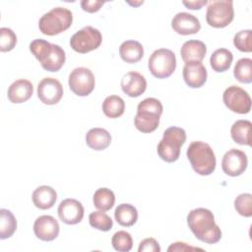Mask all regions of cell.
Segmentation results:
<instances>
[{"mask_svg":"<svg viewBox=\"0 0 252 252\" xmlns=\"http://www.w3.org/2000/svg\"><path fill=\"white\" fill-rule=\"evenodd\" d=\"M94 207L102 212L109 211L115 203V195L108 188L97 189L93 197Z\"/></svg>","mask_w":252,"mask_h":252,"instance_id":"cell-28","label":"cell"},{"mask_svg":"<svg viewBox=\"0 0 252 252\" xmlns=\"http://www.w3.org/2000/svg\"><path fill=\"white\" fill-rule=\"evenodd\" d=\"M115 220L122 226H132L138 220L137 209L127 203L120 204L114 211Z\"/></svg>","mask_w":252,"mask_h":252,"instance_id":"cell-24","label":"cell"},{"mask_svg":"<svg viewBox=\"0 0 252 252\" xmlns=\"http://www.w3.org/2000/svg\"><path fill=\"white\" fill-rule=\"evenodd\" d=\"M86 143L94 151H102L111 143V135L103 128H93L86 134Z\"/></svg>","mask_w":252,"mask_h":252,"instance_id":"cell-21","label":"cell"},{"mask_svg":"<svg viewBox=\"0 0 252 252\" xmlns=\"http://www.w3.org/2000/svg\"><path fill=\"white\" fill-rule=\"evenodd\" d=\"M235 79L243 84H250L252 82V60L250 58L239 59L233 69Z\"/></svg>","mask_w":252,"mask_h":252,"instance_id":"cell-30","label":"cell"},{"mask_svg":"<svg viewBox=\"0 0 252 252\" xmlns=\"http://www.w3.org/2000/svg\"><path fill=\"white\" fill-rule=\"evenodd\" d=\"M33 94V86L29 80L20 79L12 83L8 89V98L13 103H22L31 98Z\"/></svg>","mask_w":252,"mask_h":252,"instance_id":"cell-19","label":"cell"},{"mask_svg":"<svg viewBox=\"0 0 252 252\" xmlns=\"http://www.w3.org/2000/svg\"><path fill=\"white\" fill-rule=\"evenodd\" d=\"M37 96L44 104H56L63 96V87L55 78H44L38 83Z\"/></svg>","mask_w":252,"mask_h":252,"instance_id":"cell-12","label":"cell"},{"mask_svg":"<svg viewBox=\"0 0 252 252\" xmlns=\"http://www.w3.org/2000/svg\"><path fill=\"white\" fill-rule=\"evenodd\" d=\"M52 49V43L47 40L36 38L30 43V51L41 64L49 56Z\"/></svg>","mask_w":252,"mask_h":252,"instance_id":"cell-31","label":"cell"},{"mask_svg":"<svg viewBox=\"0 0 252 252\" xmlns=\"http://www.w3.org/2000/svg\"><path fill=\"white\" fill-rule=\"evenodd\" d=\"M162 110V104L158 98H145L137 106V114L134 118L135 127L142 133L155 131L158 127Z\"/></svg>","mask_w":252,"mask_h":252,"instance_id":"cell-3","label":"cell"},{"mask_svg":"<svg viewBox=\"0 0 252 252\" xmlns=\"http://www.w3.org/2000/svg\"><path fill=\"white\" fill-rule=\"evenodd\" d=\"M89 221L91 226L101 230V231H108L111 229L113 225V221L111 218L103 213L102 211L93 212L89 216Z\"/></svg>","mask_w":252,"mask_h":252,"instance_id":"cell-32","label":"cell"},{"mask_svg":"<svg viewBox=\"0 0 252 252\" xmlns=\"http://www.w3.org/2000/svg\"><path fill=\"white\" fill-rule=\"evenodd\" d=\"M127 3H128V4H130V5H132V6H134V7H136V6H139V5L143 4V3H144V1H143V0H142V1H138V2H131V1H127Z\"/></svg>","mask_w":252,"mask_h":252,"instance_id":"cell-41","label":"cell"},{"mask_svg":"<svg viewBox=\"0 0 252 252\" xmlns=\"http://www.w3.org/2000/svg\"><path fill=\"white\" fill-rule=\"evenodd\" d=\"M102 36L97 29L87 26L75 32L70 38V46L79 53H88L99 47Z\"/></svg>","mask_w":252,"mask_h":252,"instance_id":"cell-8","label":"cell"},{"mask_svg":"<svg viewBox=\"0 0 252 252\" xmlns=\"http://www.w3.org/2000/svg\"><path fill=\"white\" fill-rule=\"evenodd\" d=\"M125 102L118 95H109L102 102V111L109 118H117L124 113Z\"/></svg>","mask_w":252,"mask_h":252,"instance_id":"cell-27","label":"cell"},{"mask_svg":"<svg viewBox=\"0 0 252 252\" xmlns=\"http://www.w3.org/2000/svg\"><path fill=\"white\" fill-rule=\"evenodd\" d=\"M17 43L16 33L9 28L0 29V50L2 52L11 51Z\"/></svg>","mask_w":252,"mask_h":252,"instance_id":"cell-36","label":"cell"},{"mask_svg":"<svg viewBox=\"0 0 252 252\" xmlns=\"http://www.w3.org/2000/svg\"><path fill=\"white\" fill-rule=\"evenodd\" d=\"M251 126L252 123L249 120H237L230 129V135L232 140L239 145L251 146Z\"/></svg>","mask_w":252,"mask_h":252,"instance_id":"cell-23","label":"cell"},{"mask_svg":"<svg viewBox=\"0 0 252 252\" xmlns=\"http://www.w3.org/2000/svg\"><path fill=\"white\" fill-rule=\"evenodd\" d=\"M184 6H186L188 9L191 10H199L201 9L204 5L208 3L207 0H200V1H183L182 2Z\"/></svg>","mask_w":252,"mask_h":252,"instance_id":"cell-40","label":"cell"},{"mask_svg":"<svg viewBox=\"0 0 252 252\" xmlns=\"http://www.w3.org/2000/svg\"><path fill=\"white\" fill-rule=\"evenodd\" d=\"M17 229V220L13 213L7 209L0 210V238L11 237Z\"/></svg>","mask_w":252,"mask_h":252,"instance_id":"cell-29","label":"cell"},{"mask_svg":"<svg viewBox=\"0 0 252 252\" xmlns=\"http://www.w3.org/2000/svg\"><path fill=\"white\" fill-rule=\"evenodd\" d=\"M121 89L128 96L138 97L146 91L147 81L142 74L131 71L122 77Z\"/></svg>","mask_w":252,"mask_h":252,"instance_id":"cell-16","label":"cell"},{"mask_svg":"<svg viewBox=\"0 0 252 252\" xmlns=\"http://www.w3.org/2000/svg\"><path fill=\"white\" fill-rule=\"evenodd\" d=\"M60 226L58 221L48 215L38 217L33 223V232L37 238L43 241H52L59 234Z\"/></svg>","mask_w":252,"mask_h":252,"instance_id":"cell-14","label":"cell"},{"mask_svg":"<svg viewBox=\"0 0 252 252\" xmlns=\"http://www.w3.org/2000/svg\"><path fill=\"white\" fill-rule=\"evenodd\" d=\"M187 223L196 238L205 243L215 244L221 238V230L215 222L213 213L208 209L192 210L187 216Z\"/></svg>","mask_w":252,"mask_h":252,"instance_id":"cell-1","label":"cell"},{"mask_svg":"<svg viewBox=\"0 0 252 252\" xmlns=\"http://www.w3.org/2000/svg\"><path fill=\"white\" fill-rule=\"evenodd\" d=\"M103 4H104L103 1H98V0H83V1H81L82 9L88 13L97 12Z\"/></svg>","mask_w":252,"mask_h":252,"instance_id":"cell-38","label":"cell"},{"mask_svg":"<svg viewBox=\"0 0 252 252\" xmlns=\"http://www.w3.org/2000/svg\"><path fill=\"white\" fill-rule=\"evenodd\" d=\"M186 141V132L183 128L172 126L163 132V137L158 145V157L166 161L173 162L178 159L180 149Z\"/></svg>","mask_w":252,"mask_h":252,"instance_id":"cell-4","label":"cell"},{"mask_svg":"<svg viewBox=\"0 0 252 252\" xmlns=\"http://www.w3.org/2000/svg\"><path fill=\"white\" fill-rule=\"evenodd\" d=\"M183 79L190 88H201L207 81L208 72L202 63H185L183 67Z\"/></svg>","mask_w":252,"mask_h":252,"instance_id":"cell-17","label":"cell"},{"mask_svg":"<svg viewBox=\"0 0 252 252\" xmlns=\"http://www.w3.org/2000/svg\"><path fill=\"white\" fill-rule=\"evenodd\" d=\"M138 251L139 252H159L160 247L158 242L155 238L149 237V238H145L140 242Z\"/></svg>","mask_w":252,"mask_h":252,"instance_id":"cell-37","label":"cell"},{"mask_svg":"<svg viewBox=\"0 0 252 252\" xmlns=\"http://www.w3.org/2000/svg\"><path fill=\"white\" fill-rule=\"evenodd\" d=\"M248 164V158L243 151L238 149H231L227 151L221 160V168L226 175L239 176L242 174Z\"/></svg>","mask_w":252,"mask_h":252,"instance_id":"cell-11","label":"cell"},{"mask_svg":"<svg viewBox=\"0 0 252 252\" xmlns=\"http://www.w3.org/2000/svg\"><path fill=\"white\" fill-rule=\"evenodd\" d=\"M234 208L236 212L246 218L252 216V195L250 193H242L234 200Z\"/></svg>","mask_w":252,"mask_h":252,"instance_id":"cell-34","label":"cell"},{"mask_svg":"<svg viewBox=\"0 0 252 252\" xmlns=\"http://www.w3.org/2000/svg\"><path fill=\"white\" fill-rule=\"evenodd\" d=\"M194 250H203L202 248H198V247H193V246H190L188 245L187 243L185 242H175V243H172L167 251L171 252V251H194Z\"/></svg>","mask_w":252,"mask_h":252,"instance_id":"cell-39","label":"cell"},{"mask_svg":"<svg viewBox=\"0 0 252 252\" xmlns=\"http://www.w3.org/2000/svg\"><path fill=\"white\" fill-rule=\"evenodd\" d=\"M148 67L154 77L158 79L168 78L176 68L175 54L167 48L157 49L150 56Z\"/></svg>","mask_w":252,"mask_h":252,"instance_id":"cell-6","label":"cell"},{"mask_svg":"<svg viewBox=\"0 0 252 252\" xmlns=\"http://www.w3.org/2000/svg\"><path fill=\"white\" fill-rule=\"evenodd\" d=\"M187 158L195 172L210 175L216 169V156L211 146L202 141L192 142L186 152Z\"/></svg>","mask_w":252,"mask_h":252,"instance_id":"cell-2","label":"cell"},{"mask_svg":"<svg viewBox=\"0 0 252 252\" xmlns=\"http://www.w3.org/2000/svg\"><path fill=\"white\" fill-rule=\"evenodd\" d=\"M119 54L127 63H137L144 56V47L137 40H126L119 47Z\"/></svg>","mask_w":252,"mask_h":252,"instance_id":"cell-22","label":"cell"},{"mask_svg":"<svg viewBox=\"0 0 252 252\" xmlns=\"http://www.w3.org/2000/svg\"><path fill=\"white\" fill-rule=\"evenodd\" d=\"M68 84L70 90L79 96L89 95L94 89V76L86 67L75 68L69 75Z\"/></svg>","mask_w":252,"mask_h":252,"instance_id":"cell-9","label":"cell"},{"mask_svg":"<svg viewBox=\"0 0 252 252\" xmlns=\"http://www.w3.org/2000/svg\"><path fill=\"white\" fill-rule=\"evenodd\" d=\"M66 60L65 51L57 44L52 43V49L49 56L40 65L41 67L49 72H57L64 65Z\"/></svg>","mask_w":252,"mask_h":252,"instance_id":"cell-26","label":"cell"},{"mask_svg":"<svg viewBox=\"0 0 252 252\" xmlns=\"http://www.w3.org/2000/svg\"><path fill=\"white\" fill-rule=\"evenodd\" d=\"M234 46L242 52L252 51V31L243 30L235 33L233 37Z\"/></svg>","mask_w":252,"mask_h":252,"instance_id":"cell-35","label":"cell"},{"mask_svg":"<svg viewBox=\"0 0 252 252\" xmlns=\"http://www.w3.org/2000/svg\"><path fill=\"white\" fill-rule=\"evenodd\" d=\"M233 17L234 11L231 0H213L209 2L206 20L211 27L224 28L232 22Z\"/></svg>","mask_w":252,"mask_h":252,"instance_id":"cell-7","label":"cell"},{"mask_svg":"<svg viewBox=\"0 0 252 252\" xmlns=\"http://www.w3.org/2000/svg\"><path fill=\"white\" fill-rule=\"evenodd\" d=\"M57 213L59 219L64 223L76 224L84 218V207L78 200L68 198L59 204Z\"/></svg>","mask_w":252,"mask_h":252,"instance_id":"cell-13","label":"cell"},{"mask_svg":"<svg viewBox=\"0 0 252 252\" xmlns=\"http://www.w3.org/2000/svg\"><path fill=\"white\" fill-rule=\"evenodd\" d=\"M111 244L116 251L128 252L132 249L133 239L129 232L125 230H119L113 234L111 238Z\"/></svg>","mask_w":252,"mask_h":252,"instance_id":"cell-33","label":"cell"},{"mask_svg":"<svg viewBox=\"0 0 252 252\" xmlns=\"http://www.w3.org/2000/svg\"><path fill=\"white\" fill-rule=\"evenodd\" d=\"M233 60L231 51L226 48H219L213 52L210 58V64L214 71L220 73L229 69Z\"/></svg>","mask_w":252,"mask_h":252,"instance_id":"cell-25","label":"cell"},{"mask_svg":"<svg viewBox=\"0 0 252 252\" xmlns=\"http://www.w3.org/2000/svg\"><path fill=\"white\" fill-rule=\"evenodd\" d=\"M207 52L206 44L201 40L191 39L183 43L180 49L181 58L185 63H201Z\"/></svg>","mask_w":252,"mask_h":252,"instance_id":"cell-18","label":"cell"},{"mask_svg":"<svg viewBox=\"0 0 252 252\" xmlns=\"http://www.w3.org/2000/svg\"><path fill=\"white\" fill-rule=\"evenodd\" d=\"M222 99L225 106L233 112L246 114L251 109L249 94L238 86H230L223 92Z\"/></svg>","mask_w":252,"mask_h":252,"instance_id":"cell-10","label":"cell"},{"mask_svg":"<svg viewBox=\"0 0 252 252\" xmlns=\"http://www.w3.org/2000/svg\"><path fill=\"white\" fill-rule=\"evenodd\" d=\"M73 22L72 12L63 7H55L45 13L38 22L39 31L46 35H55L68 30Z\"/></svg>","mask_w":252,"mask_h":252,"instance_id":"cell-5","label":"cell"},{"mask_svg":"<svg viewBox=\"0 0 252 252\" xmlns=\"http://www.w3.org/2000/svg\"><path fill=\"white\" fill-rule=\"evenodd\" d=\"M171 27L177 33L188 35L197 33L201 29V24L198 18L194 15L186 12H180L173 17Z\"/></svg>","mask_w":252,"mask_h":252,"instance_id":"cell-15","label":"cell"},{"mask_svg":"<svg viewBox=\"0 0 252 252\" xmlns=\"http://www.w3.org/2000/svg\"><path fill=\"white\" fill-rule=\"evenodd\" d=\"M32 202L33 205L40 210H47L53 207L57 199L56 191L47 185H42L37 187L32 192Z\"/></svg>","mask_w":252,"mask_h":252,"instance_id":"cell-20","label":"cell"}]
</instances>
